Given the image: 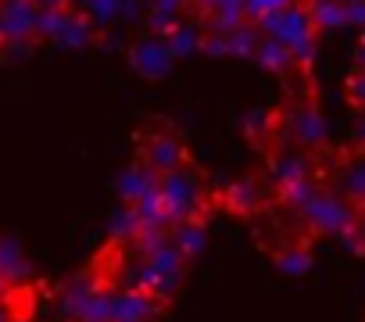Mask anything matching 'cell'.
I'll use <instances>...</instances> for the list:
<instances>
[{"label":"cell","mask_w":365,"mask_h":322,"mask_svg":"<svg viewBox=\"0 0 365 322\" xmlns=\"http://www.w3.org/2000/svg\"><path fill=\"white\" fill-rule=\"evenodd\" d=\"M140 161H147V165L154 169V172H175V169H182L190 161V154H187V143H182L175 133H168V129H161V133H147L143 140H140V154H136Z\"/></svg>","instance_id":"8"},{"label":"cell","mask_w":365,"mask_h":322,"mask_svg":"<svg viewBox=\"0 0 365 322\" xmlns=\"http://www.w3.org/2000/svg\"><path fill=\"white\" fill-rule=\"evenodd\" d=\"M347 100L365 115V68H354L351 79H347Z\"/></svg>","instance_id":"21"},{"label":"cell","mask_w":365,"mask_h":322,"mask_svg":"<svg viewBox=\"0 0 365 322\" xmlns=\"http://www.w3.org/2000/svg\"><path fill=\"white\" fill-rule=\"evenodd\" d=\"M265 176H244L237 183H230L222 190V204L233 212V215H255L265 201H269V190H265Z\"/></svg>","instance_id":"11"},{"label":"cell","mask_w":365,"mask_h":322,"mask_svg":"<svg viewBox=\"0 0 365 322\" xmlns=\"http://www.w3.org/2000/svg\"><path fill=\"white\" fill-rule=\"evenodd\" d=\"M40 11H58V8H72V0H36Z\"/></svg>","instance_id":"23"},{"label":"cell","mask_w":365,"mask_h":322,"mask_svg":"<svg viewBox=\"0 0 365 322\" xmlns=\"http://www.w3.org/2000/svg\"><path fill=\"white\" fill-rule=\"evenodd\" d=\"M165 40H168V51H172L175 58H187V54H194V51L205 47V36H201L197 26H190V22H179L172 33H165Z\"/></svg>","instance_id":"17"},{"label":"cell","mask_w":365,"mask_h":322,"mask_svg":"<svg viewBox=\"0 0 365 322\" xmlns=\"http://www.w3.org/2000/svg\"><path fill=\"white\" fill-rule=\"evenodd\" d=\"M40 4L36 0H0V47H22L40 40Z\"/></svg>","instance_id":"6"},{"label":"cell","mask_w":365,"mask_h":322,"mask_svg":"<svg viewBox=\"0 0 365 322\" xmlns=\"http://www.w3.org/2000/svg\"><path fill=\"white\" fill-rule=\"evenodd\" d=\"M294 215H297L301 229H308L312 237H336V240H344L354 229L358 208L347 197H340L329 183H319V190Z\"/></svg>","instance_id":"2"},{"label":"cell","mask_w":365,"mask_h":322,"mask_svg":"<svg viewBox=\"0 0 365 322\" xmlns=\"http://www.w3.org/2000/svg\"><path fill=\"white\" fill-rule=\"evenodd\" d=\"M129 61H133V68H136L140 76L161 79V76H168L175 54L168 51V40H165L161 33H147V36H140V40L129 47Z\"/></svg>","instance_id":"10"},{"label":"cell","mask_w":365,"mask_h":322,"mask_svg":"<svg viewBox=\"0 0 365 322\" xmlns=\"http://www.w3.org/2000/svg\"><path fill=\"white\" fill-rule=\"evenodd\" d=\"M290 4H297V0H244V15H247V22H258V19H265L272 11H283Z\"/></svg>","instance_id":"20"},{"label":"cell","mask_w":365,"mask_h":322,"mask_svg":"<svg viewBox=\"0 0 365 322\" xmlns=\"http://www.w3.org/2000/svg\"><path fill=\"white\" fill-rule=\"evenodd\" d=\"M11 290H15V283H11V279H8L4 272H0V297H8Z\"/></svg>","instance_id":"24"},{"label":"cell","mask_w":365,"mask_h":322,"mask_svg":"<svg viewBox=\"0 0 365 322\" xmlns=\"http://www.w3.org/2000/svg\"><path fill=\"white\" fill-rule=\"evenodd\" d=\"M258 29H262V36L279 40L283 47H290L294 58H297V65H312L319 26H315V19H312L308 0H297V4H290V8H283V11H272V15L258 19Z\"/></svg>","instance_id":"3"},{"label":"cell","mask_w":365,"mask_h":322,"mask_svg":"<svg viewBox=\"0 0 365 322\" xmlns=\"http://www.w3.org/2000/svg\"><path fill=\"white\" fill-rule=\"evenodd\" d=\"M172 240H175V247L187 254L190 261L205 251V244H208V219H187V222H175L172 226Z\"/></svg>","instance_id":"15"},{"label":"cell","mask_w":365,"mask_h":322,"mask_svg":"<svg viewBox=\"0 0 365 322\" xmlns=\"http://www.w3.org/2000/svg\"><path fill=\"white\" fill-rule=\"evenodd\" d=\"M222 36H226V58H255V51L262 43L258 22H244V26L222 33Z\"/></svg>","instance_id":"16"},{"label":"cell","mask_w":365,"mask_h":322,"mask_svg":"<svg viewBox=\"0 0 365 322\" xmlns=\"http://www.w3.org/2000/svg\"><path fill=\"white\" fill-rule=\"evenodd\" d=\"M0 272H4L15 286H29L33 283V261L26 258V247L15 240V237H4L0 233Z\"/></svg>","instance_id":"13"},{"label":"cell","mask_w":365,"mask_h":322,"mask_svg":"<svg viewBox=\"0 0 365 322\" xmlns=\"http://www.w3.org/2000/svg\"><path fill=\"white\" fill-rule=\"evenodd\" d=\"M93 36H97V22L90 15H79L72 8L40 15V40H51L58 47H90Z\"/></svg>","instance_id":"4"},{"label":"cell","mask_w":365,"mask_h":322,"mask_svg":"<svg viewBox=\"0 0 365 322\" xmlns=\"http://www.w3.org/2000/svg\"><path fill=\"white\" fill-rule=\"evenodd\" d=\"M361 40H365V29H361Z\"/></svg>","instance_id":"26"},{"label":"cell","mask_w":365,"mask_h":322,"mask_svg":"<svg viewBox=\"0 0 365 322\" xmlns=\"http://www.w3.org/2000/svg\"><path fill=\"white\" fill-rule=\"evenodd\" d=\"M326 183H329L340 197H347L354 208H365V143H358V147L336 154Z\"/></svg>","instance_id":"7"},{"label":"cell","mask_w":365,"mask_h":322,"mask_svg":"<svg viewBox=\"0 0 365 322\" xmlns=\"http://www.w3.org/2000/svg\"><path fill=\"white\" fill-rule=\"evenodd\" d=\"M158 197H161V208L168 215V222H187V219H208V183H205V172L187 161L182 169L175 172H165L161 183H158Z\"/></svg>","instance_id":"1"},{"label":"cell","mask_w":365,"mask_h":322,"mask_svg":"<svg viewBox=\"0 0 365 322\" xmlns=\"http://www.w3.org/2000/svg\"><path fill=\"white\" fill-rule=\"evenodd\" d=\"M255 61H258L262 68H269L272 76H283V79L297 68L294 51H290V47H283L279 40H269V36H262V43H258V51H255Z\"/></svg>","instance_id":"14"},{"label":"cell","mask_w":365,"mask_h":322,"mask_svg":"<svg viewBox=\"0 0 365 322\" xmlns=\"http://www.w3.org/2000/svg\"><path fill=\"white\" fill-rule=\"evenodd\" d=\"M354 58H358V61H354V68H365V40L358 43V51H354Z\"/></svg>","instance_id":"25"},{"label":"cell","mask_w":365,"mask_h":322,"mask_svg":"<svg viewBox=\"0 0 365 322\" xmlns=\"http://www.w3.org/2000/svg\"><path fill=\"white\" fill-rule=\"evenodd\" d=\"M125 11V0H86V15L101 26V22H115Z\"/></svg>","instance_id":"19"},{"label":"cell","mask_w":365,"mask_h":322,"mask_svg":"<svg viewBox=\"0 0 365 322\" xmlns=\"http://www.w3.org/2000/svg\"><path fill=\"white\" fill-rule=\"evenodd\" d=\"M168 301L154 297L150 290H122L111 286V322H158Z\"/></svg>","instance_id":"9"},{"label":"cell","mask_w":365,"mask_h":322,"mask_svg":"<svg viewBox=\"0 0 365 322\" xmlns=\"http://www.w3.org/2000/svg\"><path fill=\"white\" fill-rule=\"evenodd\" d=\"M283 136L287 143L308 150V154H319L326 147V118L322 111L312 104V97H301L297 104L287 108V118H283Z\"/></svg>","instance_id":"5"},{"label":"cell","mask_w":365,"mask_h":322,"mask_svg":"<svg viewBox=\"0 0 365 322\" xmlns=\"http://www.w3.org/2000/svg\"><path fill=\"white\" fill-rule=\"evenodd\" d=\"M344 8H347V26L365 29V0H351V4H344Z\"/></svg>","instance_id":"22"},{"label":"cell","mask_w":365,"mask_h":322,"mask_svg":"<svg viewBox=\"0 0 365 322\" xmlns=\"http://www.w3.org/2000/svg\"><path fill=\"white\" fill-rule=\"evenodd\" d=\"M308 8H312V19L322 29H340L347 26V8H344V0H308Z\"/></svg>","instance_id":"18"},{"label":"cell","mask_w":365,"mask_h":322,"mask_svg":"<svg viewBox=\"0 0 365 322\" xmlns=\"http://www.w3.org/2000/svg\"><path fill=\"white\" fill-rule=\"evenodd\" d=\"M158 183H161V172H154L147 161L136 157L133 165L122 172V180H118V197H122L125 204H136V201L158 194Z\"/></svg>","instance_id":"12"}]
</instances>
